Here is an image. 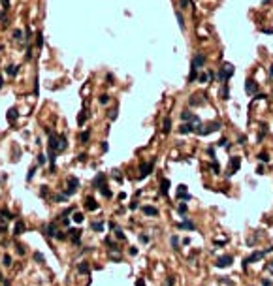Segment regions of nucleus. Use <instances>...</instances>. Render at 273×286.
I'll return each mask as SVG.
<instances>
[{
  "mask_svg": "<svg viewBox=\"0 0 273 286\" xmlns=\"http://www.w3.org/2000/svg\"><path fill=\"white\" fill-rule=\"evenodd\" d=\"M271 250H273V247H269V249L262 250V252H258V250H256V252H252V254L249 256V258H245V260H243V267H245L247 263H252V262H256V260H260L262 256H266L268 252H271Z\"/></svg>",
  "mask_w": 273,
  "mask_h": 286,
  "instance_id": "obj_1",
  "label": "nucleus"
},
{
  "mask_svg": "<svg viewBox=\"0 0 273 286\" xmlns=\"http://www.w3.org/2000/svg\"><path fill=\"white\" fill-rule=\"evenodd\" d=\"M153 168H155V160L153 162H143L141 166H139V179H145L149 175V173H153Z\"/></svg>",
  "mask_w": 273,
  "mask_h": 286,
  "instance_id": "obj_2",
  "label": "nucleus"
},
{
  "mask_svg": "<svg viewBox=\"0 0 273 286\" xmlns=\"http://www.w3.org/2000/svg\"><path fill=\"white\" fill-rule=\"evenodd\" d=\"M77 186H79V181H77V177H68V188L64 190V194H66V196L76 194Z\"/></svg>",
  "mask_w": 273,
  "mask_h": 286,
  "instance_id": "obj_3",
  "label": "nucleus"
},
{
  "mask_svg": "<svg viewBox=\"0 0 273 286\" xmlns=\"http://www.w3.org/2000/svg\"><path fill=\"white\" fill-rule=\"evenodd\" d=\"M239 166H241V158H239V156H232V158H230V171H228V175H234V173L239 169Z\"/></svg>",
  "mask_w": 273,
  "mask_h": 286,
  "instance_id": "obj_4",
  "label": "nucleus"
},
{
  "mask_svg": "<svg viewBox=\"0 0 273 286\" xmlns=\"http://www.w3.org/2000/svg\"><path fill=\"white\" fill-rule=\"evenodd\" d=\"M232 262H234V258H232V256L224 254V256H220V258L217 260V267H228V265H230Z\"/></svg>",
  "mask_w": 273,
  "mask_h": 286,
  "instance_id": "obj_5",
  "label": "nucleus"
},
{
  "mask_svg": "<svg viewBox=\"0 0 273 286\" xmlns=\"http://www.w3.org/2000/svg\"><path fill=\"white\" fill-rule=\"evenodd\" d=\"M245 91L249 92V94H254V92L258 91V83H256L254 79H247V83H245Z\"/></svg>",
  "mask_w": 273,
  "mask_h": 286,
  "instance_id": "obj_6",
  "label": "nucleus"
},
{
  "mask_svg": "<svg viewBox=\"0 0 273 286\" xmlns=\"http://www.w3.org/2000/svg\"><path fill=\"white\" fill-rule=\"evenodd\" d=\"M106 179H108V177H106V173H98V175L94 177V181H92V186H94V188H102Z\"/></svg>",
  "mask_w": 273,
  "mask_h": 286,
  "instance_id": "obj_7",
  "label": "nucleus"
},
{
  "mask_svg": "<svg viewBox=\"0 0 273 286\" xmlns=\"http://www.w3.org/2000/svg\"><path fill=\"white\" fill-rule=\"evenodd\" d=\"M85 209H89V211H96L98 209V201L94 200V198H85Z\"/></svg>",
  "mask_w": 273,
  "mask_h": 286,
  "instance_id": "obj_8",
  "label": "nucleus"
},
{
  "mask_svg": "<svg viewBox=\"0 0 273 286\" xmlns=\"http://www.w3.org/2000/svg\"><path fill=\"white\" fill-rule=\"evenodd\" d=\"M47 147H49L51 151H57V147H58V137L55 136L53 132L49 134V141H47Z\"/></svg>",
  "mask_w": 273,
  "mask_h": 286,
  "instance_id": "obj_9",
  "label": "nucleus"
},
{
  "mask_svg": "<svg viewBox=\"0 0 273 286\" xmlns=\"http://www.w3.org/2000/svg\"><path fill=\"white\" fill-rule=\"evenodd\" d=\"M203 64H205V57H203V55H196V57L192 59V66L194 68H200V66H203Z\"/></svg>",
  "mask_w": 273,
  "mask_h": 286,
  "instance_id": "obj_10",
  "label": "nucleus"
},
{
  "mask_svg": "<svg viewBox=\"0 0 273 286\" xmlns=\"http://www.w3.org/2000/svg\"><path fill=\"white\" fill-rule=\"evenodd\" d=\"M168 190H170V181H168V179H162L160 181V194L168 196Z\"/></svg>",
  "mask_w": 273,
  "mask_h": 286,
  "instance_id": "obj_11",
  "label": "nucleus"
},
{
  "mask_svg": "<svg viewBox=\"0 0 273 286\" xmlns=\"http://www.w3.org/2000/svg\"><path fill=\"white\" fill-rule=\"evenodd\" d=\"M190 132H194V126L190 123H185V124H181V128H179V134L183 136V134H190Z\"/></svg>",
  "mask_w": 273,
  "mask_h": 286,
  "instance_id": "obj_12",
  "label": "nucleus"
},
{
  "mask_svg": "<svg viewBox=\"0 0 273 286\" xmlns=\"http://www.w3.org/2000/svg\"><path fill=\"white\" fill-rule=\"evenodd\" d=\"M43 232L47 237H55V233H57V228H55V224H47V226L43 228Z\"/></svg>",
  "mask_w": 273,
  "mask_h": 286,
  "instance_id": "obj_13",
  "label": "nucleus"
},
{
  "mask_svg": "<svg viewBox=\"0 0 273 286\" xmlns=\"http://www.w3.org/2000/svg\"><path fill=\"white\" fill-rule=\"evenodd\" d=\"M17 72H19V66H15V64H9L8 68H6V73H8L9 77H15Z\"/></svg>",
  "mask_w": 273,
  "mask_h": 286,
  "instance_id": "obj_14",
  "label": "nucleus"
},
{
  "mask_svg": "<svg viewBox=\"0 0 273 286\" xmlns=\"http://www.w3.org/2000/svg\"><path fill=\"white\" fill-rule=\"evenodd\" d=\"M89 263L87 262H81L79 265H77V273H81V275H87V273H89Z\"/></svg>",
  "mask_w": 273,
  "mask_h": 286,
  "instance_id": "obj_15",
  "label": "nucleus"
},
{
  "mask_svg": "<svg viewBox=\"0 0 273 286\" xmlns=\"http://www.w3.org/2000/svg\"><path fill=\"white\" fill-rule=\"evenodd\" d=\"M13 232H15V235H21V233L25 232V222H23V220H17V224H15V228H13Z\"/></svg>",
  "mask_w": 273,
  "mask_h": 286,
  "instance_id": "obj_16",
  "label": "nucleus"
},
{
  "mask_svg": "<svg viewBox=\"0 0 273 286\" xmlns=\"http://www.w3.org/2000/svg\"><path fill=\"white\" fill-rule=\"evenodd\" d=\"M68 233H72V241H74V243H79V239H81V230H70Z\"/></svg>",
  "mask_w": 273,
  "mask_h": 286,
  "instance_id": "obj_17",
  "label": "nucleus"
},
{
  "mask_svg": "<svg viewBox=\"0 0 273 286\" xmlns=\"http://www.w3.org/2000/svg\"><path fill=\"white\" fill-rule=\"evenodd\" d=\"M66 147H68V143H66V137H64V136H60V137H58V147H57V151L60 153V151H64Z\"/></svg>",
  "mask_w": 273,
  "mask_h": 286,
  "instance_id": "obj_18",
  "label": "nucleus"
},
{
  "mask_svg": "<svg viewBox=\"0 0 273 286\" xmlns=\"http://www.w3.org/2000/svg\"><path fill=\"white\" fill-rule=\"evenodd\" d=\"M179 228H183V230H194V222H190V220H183V222L179 224Z\"/></svg>",
  "mask_w": 273,
  "mask_h": 286,
  "instance_id": "obj_19",
  "label": "nucleus"
},
{
  "mask_svg": "<svg viewBox=\"0 0 273 286\" xmlns=\"http://www.w3.org/2000/svg\"><path fill=\"white\" fill-rule=\"evenodd\" d=\"M143 213L147 215V217H157L158 215V211L155 207H143Z\"/></svg>",
  "mask_w": 273,
  "mask_h": 286,
  "instance_id": "obj_20",
  "label": "nucleus"
},
{
  "mask_svg": "<svg viewBox=\"0 0 273 286\" xmlns=\"http://www.w3.org/2000/svg\"><path fill=\"white\" fill-rule=\"evenodd\" d=\"M220 98H222V100H228V98H230V89L226 85L220 89Z\"/></svg>",
  "mask_w": 273,
  "mask_h": 286,
  "instance_id": "obj_21",
  "label": "nucleus"
},
{
  "mask_svg": "<svg viewBox=\"0 0 273 286\" xmlns=\"http://www.w3.org/2000/svg\"><path fill=\"white\" fill-rule=\"evenodd\" d=\"M89 137H90V132L89 130H85V132H81V134H79V141H81V143H87Z\"/></svg>",
  "mask_w": 273,
  "mask_h": 286,
  "instance_id": "obj_22",
  "label": "nucleus"
},
{
  "mask_svg": "<svg viewBox=\"0 0 273 286\" xmlns=\"http://www.w3.org/2000/svg\"><path fill=\"white\" fill-rule=\"evenodd\" d=\"M36 47H38V49L43 47V34H41V32H38V34H36Z\"/></svg>",
  "mask_w": 273,
  "mask_h": 286,
  "instance_id": "obj_23",
  "label": "nucleus"
},
{
  "mask_svg": "<svg viewBox=\"0 0 273 286\" xmlns=\"http://www.w3.org/2000/svg\"><path fill=\"white\" fill-rule=\"evenodd\" d=\"M194 79H198V68H194V66H190V75H188V81L192 83Z\"/></svg>",
  "mask_w": 273,
  "mask_h": 286,
  "instance_id": "obj_24",
  "label": "nucleus"
},
{
  "mask_svg": "<svg viewBox=\"0 0 273 286\" xmlns=\"http://www.w3.org/2000/svg\"><path fill=\"white\" fill-rule=\"evenodd\" d=\"M170 130H171V121H170V119H166L164 124H162V132H164V134H168Z\"/></svg>",
  "mask_w": 273,
  "mask_h": 286,
  "instance_id": "obj_25",
  "label": "nucleus"
},
{
  "mask_svg": "<svg viewBox=\"0 0 273 286\" xmlns=\"http://www.w3.org/2000/svg\"><path fill=\"white\" fill-rule=\"evenodd\" d=\"M90 228H92L94 232H102V230H104V222H92V224H90Z\"/></svg>",
  "mask_w": 273,
  "mask_h": 286,
  "instance_id": "obj_26",
  "label": "nucleus"
},
{
  "mask_svg": "<svg viewBox=\"0 0 273 286\" xmlns=\"http://www.w3.org/2000/svg\"><path fill=\"white\" fill-rule=\"evenodd\" d=\"M192 117L194 115L190 113V111H183V113H181V121H192Z\"/></svg>",
  "mask_w": 273,
  "mask_h": 286,
  "instance_id": "obj_27",
  "label": "nucleus"
},
{
  "mask_svg": "<svg viewBox=\"0 0 273 286\" xmlns=\"http://www.w3.org/2000/svg\"><path fill=\"white\" fill-rule=\"evenodd\" d=\"M224 70H226V75H228V77L234 75V66L232 64H224Z\"/></svg>",
  "mask_w": 273,
  "mask_h": 286,
  "instance_id": "obj_28",
  "label": "nucleus"
},
{
  "mask_svg": "<svg viewBox=\"0 0 273 286\" xmlns=\"http://www.w3.org/2000/svg\"><path fill=\"white\" fill-rule=\"evenodd\" d=\"M85 121H87V115H85V111H81V113L77 115V124H79V126H81V124L85 123Z\"/></svg>",
  "mask_w": 273,
  "mask_h": 286,
  "instance_id": "obj_29",
  "label": "nucleus"
},
{
  "mask_svg": "<svg viewBox=\"0 0 273 286\" xmlns=\"http://www.w3.org/2000/svg\"><path fill=\"white\" fill-rule=\"evenodd\" d=\"M72 220H74V222H77V224H81V222H83V213H74Z\"/></svg>",
  "mask_w": 273,
  "mask_h": 286,
  "instance_id": "obj_30",
  "label": "nucleus"
},
{
  "mask_svg": "<svg viewBox=\"0 0 273 286\" xmlns=\"http://www.w3.org/2000/svg\"><path fill=\"white\" fill-rule=\"evenodd\" d=\"M219 79H220V81H226V79H228V75H226V70H224V66H222V68H220V72H219Z\"/></svg>",
  "mask_w": 273,
  "mask_h": 286,
  "instance_id": "obj_31",
  "label": "nucleus"
},
{
  "mask_svg": "<svg viewBox=\"0 0 273 286\" xmlns=\"http://www.w3.org/2000/svg\"><path fill=\"white\" fill-rule=\"evenodd\" d=\"M13 40H17V41L25 40V36H23V32H21V30H13Z\"/></svg>",
  "mask_w": 273,
  "mask_h": 286,
  "instance_id": "obj_32",
  "label": "nucleus"
},
{
  "mask_svg": "<svg viewBox=\"0 0 273 286\" xmlns=\"http://www.w3.org/2000/svg\"><path fill=\"white\" fill-rule=\"evenodd\" d=\"M15 117H17L15 109H9V111H8V121H9V123H13V121H15Z\"/></svg>",
  "mask_w": 273,
  "mask_h": 286,
  "instance_id": "obj_33",
  "label": "nucleus"
},
{
  "mask_svg": "<svg viewBox=\"0 0 273 286\" xmlns=\"http://www.w3.org/2000/svg\"><path fill=\"white\" fill-rule=\"evenodd\" d=\"M98 102H100V104H102V105L109 104V96H108V94H102V96H100V98H98Z\"/></svg>",
  "mask_w": 273,
  "mask_h": 286,
  "instance_id": "obj_34",
  "label": "nucleus"
},
{
  "mask_svg": "<svg viewBox=\"0 0 273 286\" xmlns=\"http://www.w3.org/2000/svg\"><path fill=\"white\" fill-rule=\"evenodd\" d=\"M100 190H102V194L104 196H106V198H111V190H109V188H108V186H102V188H100Z\"/></svg>",
  "mask_w": 273,
  "mask_h": 286,
  "instance_id": "obj_35",
  "label": "nucleus"
},
{
  "mask_svg": "<svg viewBox=\"0 0 273 286\" xmlns=\"http://www.w3.org/2000/svg\"><path fill=\"white\" fill-rule=\"evenodd\" d=\"M196 98H198L196 94H194V96H190V100H188V104H190V105H200L201 102H200V100H196Z\"/></svg>",
  "mask_w": 273,
  "mask_h": 286,
  "instance_id": "obj_36",
  "label": "nucleus"
},
{
  "mask_svg": "<svg viewBox=\"0 0 273 286\" xmlns=\"http://www.w3.org/2000/svg\"><path fill=\"white\" fill-rule=\"evenodd\" d=\"M258 160H260V162H269V156L266 155V153H260V155H258Z\"/></svg>",
  "mask_w": 273,
  "mask_h": 286,
  "instance_id": "obj_37",
  "label": "nucleus"
},
{
  "mask_svg": "<svg viewBox=\"0 0 273 286\" xmlns=\"http://www.w3.org/2000/svg\"><path fill=\"white\" fill-rule=\"evenodd\" d=\"M66 233H62V232H57V233H55V239H58V241H64V239H66Z\"/></svg>",
  "mask_w": 273,
  "mask_h": 286,
  "instance_id": "obj_38",
  "label": "nucleus"
},
{
  "mask_svg": "<svg viewBox=\"0 0 273 286\" xmlns=\"http://www.w3.org/2000/svg\"><path fill=\"white\" fill-rule=\"evenodd\" d=\"M175 15H177V21H179V27H181V28H185V21H183V15H181V11H177Z\"/></svg>",
  "mask_w": 273,
  "mask_h": 286,
  "instance_id": "obj_39",
  "label": "nucleus"
},
{
  "mask_svg": "<svg viewBox=\"0 0 273 286\" xmlns=\"http://www.w3.org/2000/svg\"><path fill=\"white\" fill-rule=\"evenodd\" d=\"M34 260H36L38 263H41L43 262V254H41V252H34Z\"/></svg>",
  "mask_w": 273,
  "mask_h": 286,
  "instance_id": "obj_40",
  "label": "nucleus"
},
{
  "mask_svg": "<svg viewBox=\"0 0 273 286\" xmlns=\"http://www.w3.org/2000/svg\"><path fill=\"white\" fill-rule=\"evenodd\" d=\"M198 79H200V83H207V79H209V73H201V75H198Z\"/></svg>",
  "mask_w": 273,
  "mask_h": 286,
  "instance_id": "obj_41",
  "label": "nucleus"
},
{
  "mask_svg": "<svg viewBox=\"0 0 273 286\" xmlns=\"http://www.w3.org/2000/svg\"><path fill=\"white\" fill-rule=\"evenodd\" d=\"M117 113H119V111H117V107H113L111 111H109V119H111V121H115V119H117Z\"/></svg>",
  "mask_w": 273,
  "mask_h": 286,
  "instance_id": "obj_42",
  "label": "nucleus"
},
{
  "mask_svg": "<svg viewBox=\"0 0 273 286\" xmlns=\"http://www.w3.org/2000/svg\"><path fill=\"white\" fill-rule=\"evenodd\" d=\"M177 245H179V237L173 235V237H171V247H173V249H177Z\"/></svg>",
  "mask_w": 273,
  "mask_h": 286,
  "instance_id": "obj_43",
  "label": "nucleus"
},
{
  "mask_svg": "<svg viewBox=\"0 0 273 286\" xmlns=\"http://www.w3.org/2000/svg\"><path fill=\"white\" fill-rule=\"evenodd\" d=\"M34 173H36V168H30L28 169V175H27V181H30L32 177H34Z\"/></svg>",
  "mask_w": 273,
  "mask_h": 286,
  "instance_id": "obj_44",
  "label": "nucleus"
},
{
  "mask_svg": "<svg viewBox=\"0 0 273 286\" xmlns=\"http://www.w3.org/2000/svg\"><path fill=\"white\" fill-rule=\"evenodd\" d=\"M4 265H11V256L4 254Z\"/></svg>",
  "mask_w": 273,
  "mask_h": 286,
  "instance_id": "obj_45",
  "label": "nucleus"
},
{
  "mask_svg": "<svg viewBox=\"0 0 273 286\" xmlns=\"http://www.w3.org/2000/svg\"><path fill=\"white\" fill-rule=\"evenodd\" d=\"M115 235L119 237V239H124V233H122V230H119V228L115 230Z\"/></svg>",
  "mask_w": 273,
  "mask_h": 286,
  "instance_id": "obj_46",
  "label": "nucleus"
},
{
  "mask_svg": "<svg viewBox=\"0 0 273 286\" xmlns=\"http://www.w3.org/2000/svg\"><path fill=\"white\" fill-rule=\"evenodd\" d=\"M0 4H2L4 9H9V0H0Z\"/></svg>",
  "mask_w": 273,
  "mask_h": 286,
  "instance_id": "obj_47",
  "label": "nucleus"
},
{
  "mask_svg": "<svg viewBox=\"0 0 273 286\" xmlns=\"http://www.w3.org/2000/svg\"><path fill=\"white\" fill-rule=\"evenodd\" d=\"M219 145H220V147H226V145L230 147V143H228V141H226V137H222V139L219 141Z\"/></svg>",
  "mask_w": 273,
  "mask_h": 286,
  "instance_id": "obj_48",
  "label": "nucleus"
},
{
  "mask_svg": "<svg viewBox=\"0 0 273 286\" xmlns=\"http://www.w3.org/2000/svg\"><path fill=\"white\" fill-rule=\"evenodd\" d=\"M179 213H181V215L187 213V205H185V203H181V205H179Z\"/></svg>",
  "mask_w": 273,
  "mask_h": 286,
  "instance_id": "obj_49",
  "label": "nucleus"
},
{
  "mask_svg": "<svg viewBox=\"0 0 273 286\" xmlns=\"http://www.w3.org/2000/svg\"><path fill=\"white\" fill-rule=\"evenodd\" d=\"M179 4H181V8H187V6H188V0H181V2H179Z\"/></svg>",
  "mask_w": 273,
  "mask_h": 286,
  "instance_id": "obj_50",
  "label": "nucleus"
},
{
  "mask_svg": "<svg viewBox=\"0 0 273 286\" xmlns=\"http://www.w3.org/2000/svg\"><path fill=\"white\" fill-rule=\"evenodd\" d=\"M237 141H239V145H243V143L247 141V137L245 136H239V139H237Z\"/></svg>",
  "mask_w": 273,
  "mask_h": 286,
  "instance_id": "obj_51",
  "label": "nucleus"
},
{
  "mask_svg": "<svg viewBox=\"0 0 273 286\" xmlns=\"http://www.w3.org/2000/svg\"><path fill=\"white\" fill-rule=\"evenodd\" d=\"M60 218H62V224H64V226H68V224H70V218H66V217H60Z\"/></svg>",
  "mask_w": 273,
  "mask_h": 286,
  "instance_id": "obj_52",
  "label": "nucleus"
},
{
  "mask_svg": "<svg viewBox=\"0 0 273 286\" xmlns=\"http://www.w3.org/2000/svg\"><path fill=\"white\" fill-rule=\"evenodd\" d=\"M262 286H271V281H268V279H264V281H262Z\"/></svg>",
  "mask_w": 273,
  "mask_h": 286,
  "instance_id": "obj_53",
  "label": "nucleus"
},
{
  "mask_svg": "<svg viewBox=\"0 0 273 286\" xmlns=\"http://www.w3.org/2000/svg\"><path fill=\"white\" fill-rule=\"evenodd\" d=\"M38 162H40V164H45V156L40 155V156H38Z\"/></svg>",
  "mask_w": 273,
  "mask_h": 286,
  "instance_id": "obj_54",
  "label": "nucleus"
},
{
  "mask_svg": "<svg viewBox=\"0 0 273 286\" xmlns=\"http://www.w3.org/2000/svg\"><path fill=\"white\" fill-rule=\"evenodd\" d=\"M136 286H145V282H143V279H138V282H136Z\"/></svg>",
  "mask_w": 273,
  "mask_h": 286,
  "instance_id": "obj_55",
  "label": "nucleus"
},
{
  "mask_svg": "<svg viewBox=\"0 0 273 286\" xmlns=\"http://www.w3.org/2000/svg\"><path fill=\"white\" fill-rule=\"evenodd\" d=\"M2 85H4V79L0 77V89H2Z\"/></svg>",
  "mask_w": 273,
  "mask_h": 286,
  "instance_id": "obj_56",
  "label": "nucleus"
},
{
  "mask_svg": "<svg viewBox=\"0 0 273 286\" xmlns=\"http://www.w3.org/2000/svg\"><path fill=\"white\" fill-rule=\"evenodd\" d=\"M269 75H273V66H271V68H269Z\"/></svg>",
  "mask_w": 273,
  "mask_h": 286,
  "instance_id": "obj_57",
  "label": "nucleus"
},
{
  "mask_svg": "<svg viewBox=\"0 0 273 286\" xmlns=\"http://www.w3.org/2000/svg\"><path fill=\"white\" fill-rule=\"evenodd\" d=\"M269 269H271V273H273V263H269Z\"/></svg>",
  "mask_w": 273,
  "mask_h": 286,
  "instance_id": "obj_58",
  "label": "nucleus"
}]
</instances>
